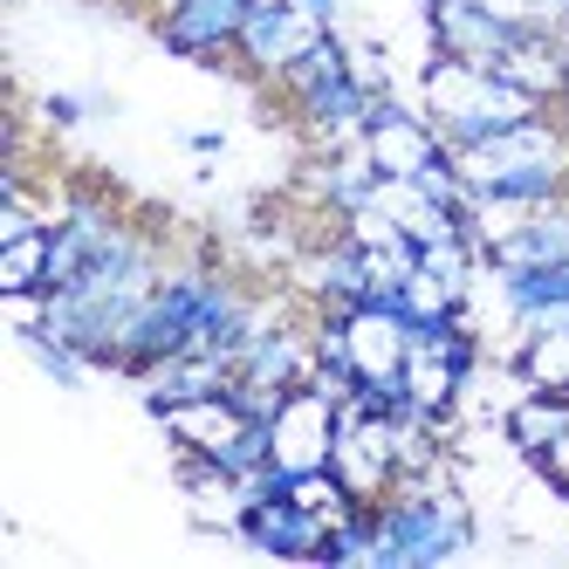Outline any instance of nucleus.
Here are the masks:
<instances>
[{"mask_svg": "<svg viewBox=\"0 0 569 569\" xmlns=\"http://www.w3.org/2000/svg\"><path fill=\"white\" fill-rule=\"evenodd\" d=\"M343 49H350V76H357V83L371 90V97H385L391 90V56L378 42H350V34H343Z\"/></svg>", "mask_w": 569, "mask_h": 569, "instance_id": "aec40b11", "label": "nucleus"}, {"mask_svg": "<svg viewBox=\"0 0 569 569\" xmlns=\"http://www.w3.org/2000/svg\"><path fill=\"white\" fill-rule=\"evenodd\" d=\"M426 28H432L439 56H460V62H480V69H495L521 34V28L495 21L487 8H473V0H439V8H426Z\"/></svg>", "mask_w": 569, "mask_h": 569, "instance_id": "1a4fd4ad", "label": "nucleus"}, {"mask_svg": "<svg viewBox=\"0 0 569 569\" xmlns=\"http://www.w3.org/2000/svg\"><path fill=\"white\" fill-rule=\"evenodd\" d=\"M419 8H439V0H419Z\"/></svg>", "mask_w": 569, "mask_h": 569, "instance_id": "b1692460", "label": "nucleus"}, {"mask_svg": "<svg viewBox=\"0 0 569 569\" xmlns=\"http://www.w3.org/2000/svg\"><path fill=\"white\" fill-rule=\"evenodd\" d=\"M528 467H536V473H542V480L556 487V495L569 501V426H562V432H556V439H549V446H542V453L528 460Z\"/></svg>", "mask_w": 569, "mask_h": 569, "instance_id": "412c9836", "label": "nucleus"}, {"mask_svg": "<svg viewBox=\"0 0 569 569\" xmlns=\"http://www.w3.org/2000/svg\"><path fill=\"white\" fill-rule=\"evenodd\" d=\"M453 166H460L467 192H501V199L549 207V199L569 192V131H562V117L542 110V117H521V124L480 138V144H460Z\"/></svg>", "mask_w": 569, "mask_h": 569, "instance_id": "f257e3e1", "label": "nucleus"}, {"mask_svg": "<svg viewBox=\"0 0 569 569\" xmlns=\"http://www.w3.org/2000/svg\"><path fill=\"white\" fill-rule=\"evenodd\" d=\"M562 261H569V192L549 199V207H536L521 233H508L501 248L487 254V268H501V274H515V268H562Z\"/></svg>", "mask_w": 569, "mask_h": 569, "instance_id": "f8f14e48", "label": "nucleus"}, {"mask_svg": "<svg viewBox=\"0 0 569 569\" xmlns=\"http://www.w3.org/2000/svg\"><path fill=\"white\" fill-rule=\"evenodd\" d=\"M515 363V378L528 391H569V330H536V337H521L508 350Z\"/></svg>", "mask_w": 569, "mask_h": 569, "instance_id": "2eb2a0df", "label": "nucleus"}, {"mask_svg": "<svg viewBox=\"0 0 569 569\" xmlns=\"http://www.w3.org/2000/svg\"><path fill=\"white\" fill-rule=\"evenodd\" d=\"M322 34H330V21L322 14H309L302 0H254L248 8V21H240V42H233V62L248 69V76H261V83H281Z\"/></svg>", "mask_w": 569, "mask_h": 569, "instance_id": "20e7f679", "label": "nucleus"}, {"mask_svg": "<svg viewBox=\"0 0 569 569\" xmlns=\"http://www.w3.org/2000/svg\"><path fill=\"white\" fill-rule=\"evenodd\" d=\"M34 289H49V227L0 240V296H34Z\"/></svg>", "mask_w": 569, "mask_h": 569, "instance_id": "dca6fc26", "label": "nucleus"}, {"mask_svg": "<svg viewBox=\"0 0 569 569\" xmlns=\"http://www.w3.org/2000/svg\"><path fill=\"white\" fill-rule=\"evenodd\" d=\"M268 453L281 473H316L337 453V398H322L316 385H296L281 398V412L268 419Z\"/></svg>", "mask_w": 569, "mask_h": 569, "instance_id": "423d86ee", "label": "nucleus"}, {"mask_svg": "<svg viewBox=\"0 0 569 569\" xmlns=\"http://www.w3.org/2000/svg\"><path fill=\"white\" fill-rule=\"evenodd\" d=\"M419 110L439 124V138L460 151V144H480V138L521 124V117H542L549 103L515 90L501 69H480V62H460V56H439L432 49L426 76H419Z\"/></svg>", "mask_w": 569, "mask_h": 569, "instance_id": "7ed1b4c3", "label": "nucleus"}, {"mask_svg": "<svg viewBox=\"0 0 569 569\" xmlns=\"http://www.w3.org/2000/svg\"><path fill=\"white\" fill-rule=\"evenodd\" d=\"M309 179H316V199H322L337 220H350L357 207H371L378 186H385V172L371 166V151H363V144H350V151H322Z\"/></svg>", "mask_w": 569, "mask_h": 569, "instance_id": "ddd939ff", "label": "nucleus"}, {"mask_svg": "<svg viewBox=\"0 0 569 569\" xmlns=\"http://www.w3.org/2000/svg\"><path fill=\"white\" fill-rule=\"evenodd\" d=\"M21 343H28V357H34V371H42L49 385H62V391H76L97 363L76 350V343H62V337H49V330H21Z\"/></svg>", "mask_w": 569, "mask_h": 569, "instance_id": "a211bd4d", "label": "nucleus"}, {"mask_svg": "<svg viewBox=\"0 0 569 569\" xmlns=\"http://www.w3.org/2000/svg\"><path fill=\"white\" fill-rule=\"evenodd\" d=\"M248 8H254V0H158L151 34H158L172 56L220 69V62L233 56V42H240V21H248Z\"/></svg>", "mask_w": 569, "mask_h": 569, "instance_id": "39448f33", "label": "nucleus"}, {"mask_svg": "<svg viewBox=\"0 0 569 569\" xmlns=\"http://www.w3.org/2000/svg\"><path fill=\"white\" fill-rule=\"evenodd\" d=\"M186 144H192L199 158H220V151H227V131H213V124H207V131H192Z\"/></svg>", "mask_w": 569, "mask_h": 569, "instance_id": "4be33fe9", "label": "nucleus"}, {"mask_svg": "<svg viewBox=\"0 0 569 569\" xmlns=\"http://www.w3.org/2000/svg\"><path fill=\"white\" fill-rule=\"evenodd\" d=\"M562 426H569V391H528L521 385V398H508V412H501V432L521 460H536Z\"/></svg>", "mask_w": 569, "mask_h": 569, "instance_id": "4468645a", "label": "nucleus"}, {"mask_svg": "<svg viewBox=\"0 0 569 569\" xmlns=\"http://www.w3.org/2000/svg\"><path fill=\"white\" fill-rule=\"evenodd\" d=\"M363 151H371V166L385 172V179H412V172H426L432 158L446 151V138H439V124L426 110H412V103H398L391 90L371 103V124H363Z\"/></svg>", "mask_w": 569, "mask_h": 569, "instance_id": "0eeeda50", "label": "nucleus"}, {"mask_svg": "<svg viewBox=\"0 0 569 569\" xmlns=\"http://www.w3.org/2000/svg\"><path fill=\"white\" fill-rule=\"evenodd\" d=\"M378 521V549L371 569H439L473 549V508L453 480L446 487H391L371 508Z\"/></svg>", "mask_w": 569, "mask_h": 569, "instance_id": "f03ea898", "label": "nucleus"}, {"mask_svg": "<svg viewBox=\"0 0 569 569\" xmlns=\"http://www.w3.org/2000/svg\"><path fill=\"white\" fill-rule=\"evenodd\" d=\"M398 309H405V322H446V316H460V309H473V302L453 296L432 268H412V274H405V289H398Z\"/></svg>", "mask_w": 569, "mask_h": 569, "instance_id": "f3484780", "label": "nucleus"}, {"mask_svg": "<svg viewBox=\"0 0 569 569\" xmlns=\"http://www.w3.org/2000/svg\"><path fill=\"white\" fill-rule=\"evenodd\" d=\"M322 542H330V521L316 508L289 501V495H268L240 515V549L254 556H281V562H322Z\"/></svg>", "mask_w": 569, "mask_h": 569, "instance_id": "6e6552de", "label": "nucleus"}, {"mask_svg": "<svg viewBox=\"0 0 569 569\" xmlns=\"http://www.w3.org/2000/svg\"><path fill=\"white\" fill-rule=\"evenodd\" d=\"M515 90H528L536 103H569V34H556V28H528V34H515V49L495 62Z\"/></svg>", "mask_w": 569, "mask_h": 569, "instance_id": "9b49d317", "label": "nucleus"}, {"mask_svg": "<svg viewBox=\"0 0 569 569\" xmlns=\"http://www.w3.org/2000/svg\"><path fill=\"white\" fill-rule=\"evenodd\" d=\"M103 110H117L103 90H49L42 97V124L49 131H83L90 117H103Z\"/></svg>", "mask_w": 569, "mask_h": 569, "instance_id": "6ab92c4d", "label": "nucleus"}, {"mask_svg": "<svg viewBox=\"0 0 569 569\" xmlns=\"http://www.w3.org/2000/svg\"><path fill=\"white\" fill-rule=\"evenodd\" d=\"M158 426H166V439L179 446V453H207V460H220V453H227V446L248 432L254 419L233 405V391H213V398L166 405V412H158Z\"/></svg>", "mask_w": 569, "mask_h": 569, "instance_id": "9d476101", "label": "nucleus"}, {"mask_svg": "<svg viewBox=\"0 0 569 569\" xmlns=\"http://www.w3.org/2000/svg\"><path fill=\"white\" fill-rule=\"evenodd\" d=\"M302 8H309V14H322V21L337 28V14H343V0H302Z\"/></svg>", "mask_w": 569, "mask_h": 569, "instance_id": "5701e85b", "label": "nucleus"}]
</instances>
